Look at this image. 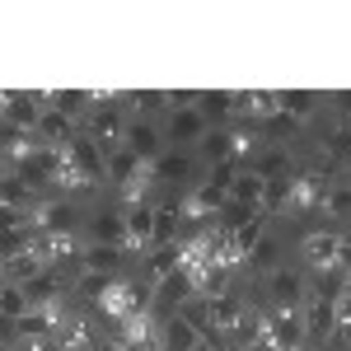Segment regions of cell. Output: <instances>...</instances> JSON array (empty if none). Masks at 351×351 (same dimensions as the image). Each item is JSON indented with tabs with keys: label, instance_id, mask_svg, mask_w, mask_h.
Listing matches in <instances>:
<instances>
[{
	"label": "cell",
	"instance_id": "3",
	"mask_svg": "<svg viewBox=\"0 0 351 351\" xmlns=\"http://www.w3.org/2000/svg\"><path fill=\"white\" fill-rule=\"evenodd\" d=\"M108 178L117 183V188H132V183H155V164H145L132 145H122V150H112V155H108Z\"/></svg>",
	"mask_w": 351,
	"mask_h": 351
},
{
	"label": "cell",
	"instance_id": "13",
	"mask_svg": "<svg viewBox=\"0 0 351 351\" xmlns=\"http://www.w3.org/2000/svg\"><path fill=\"white\" fill-rule=\"evenodd\" d=\"M267 295H271V304H304V300H309V286H304L300 271L276 267L267 276Z\"/></svg>",
	"mask_w": 351,
	"mask_h": 351
},
{
	"label": "cell",
	"instance_id": "2",
	"mask_svg": "<svg viewBox=\"0 0 351 351\" xmlns=\"http://www.w3.org/2000/svg\"><path fill=\"white\" fill-rule=\"evenodd\" d=\"M267 328L281 351L304 347V304H267Z\"/></svg>",
	"mask_w": 351,
	"mask_h": 351
},
{
	"label": "cell",
	"instance_id": "33",
	"mask_svg": "<svg viewBox=\"0 0 351 351\" xmlns=\"http://www.w3.org/2000/svg\"><path fill=\"white\" fill-rule=\"evenodd\" d=\"M281 108L291 112V117H300V122H304L309 112L319 108V99H314L309 89H281Z\"/></svg>",
	"mask_w": 351,
	"mask_h": 351
},
{
	"label": "cell",
	"instance_id": "1",
	"mask_svg": "<svg viewBox=\"0 0 351 351\" xmlns=\"http://www.w3.org/2000/svg\"><path fill=\"white\" fill-rule=\"evenodd\" d=\"M84 136H94V145L112 155V150H122L127 145V127H132V112H127V99L122 104H108V108H89V117L80 122Z\"/></svg>",
	"mask_w": 351,
	"mask_h": 351
},
{
	"label": "cell",
	"instance_id": "42",
	"mask_svg": "<svg viewBox=\"0 0 351 351\" xmlns=\"http://www.w3.org/2000/svg\"><path fill=\"white\" fill-rule=\"evenodd\" d=\"M197 351H211V342H202V347H197Z\"/></svg>",
	"mask_w": 351,
	"mask_h": 351
},
{
	"label": "cell",
	"instance_id": "9",
	"mask_svg": "<svg viewBox=\"0 0 351 351\" xmlns=\"http://www.w3.org/2000/svg\"><path fill=\"white\" fill-rule=\"evenodd\" d=\"M5 122L10 127H24V132H38V122H43V104L24 94V89H5Z\"/></svg>",
	"mask_w": 351,
	"mask_h": 351
},
{
	"label": "cell",
	"instance_id": "10",
	"mask_svg": "<svg viewBox=\"0 0 351 351\" xmlns=\"http://www.w3.org/2000/svg\"><path fill=\"white\" fill-rule=\"evenodd\" d=\"M263 332H267V309H263V304H248L243 319H239V328L230 332L225 347H230V351H253L258 342H263Z\"/></svg>",
	"mask_w": 351,
	"mask_h": 351
},
{
	"label": "cell",
	"instance_id": "36",
	"mask_svg": "<svg viewBox=\"0 0 351 351\" xmlns=\"http://www.w3.org/2000/svg\"><path fill=\"white\" fill-rule=\"evenodd\" d=\"M234 178H239V164H234V160H230V164H211V173H206V183L220 188V192L234 188Z\"/></svg>",
	"mask_w": 351,
	"mask_h": 351
},
{
	"label": "cell",
	"instance_id": "18",
	"mask_svg": "<svg viewBox=\"0 0 351 351\" xmlns=\"http://www.w3.org/2000/svg\"><path fill=\"white\" fill-rule=\"evenodd\" d=\"M253 127H258V136H263L267 145H286V141H295V136H300V127H304V122H300V117H291L286 108H276L271 117L253 122Z\"/></svg>",
	"mask_w": 351,
	"mask_h": 351
},
{
	"label": "cell",
	"instance_id": "38",
	"mask_svg": "<svg viewBox=\"0 0 351 351\" xmlns=\"http://www.w3.org/2000/svg\"><path fill=\"white\" fill-rule=\"evenodd\" d=\"M328 342H332L337 351H351V319H337V324H332V337H328Z\"/></svg>",
	"mask_w": 351,
	"mask_h": 351
},
{
	"label": "cell",
	"instance_id": "12",
	"mask_svg": "<svg viewBox=\"0 0 351 351\" xmlns=\"http://www.w3.org/2000/svg\"><path fill=\"white\" fill-rule=\"evenodd\" d=\"M276 108H281V94H271V89H243V94H234V117L239 122H263Z\"/></svg>",
	"mask_w": 351,
	"mask_h": 351
},
{
	"label": "cell",
	"instance_id": "5",
	"mask_svg": "<svg viewBox=\"0 0 351 351\" xmlns=\"http://www.w3.org/2000/svg\"><path fill=\"white\" fill-rule=\"evenodd\" d=\"M66 155H71V164L80 169V173L89 178V183H94V188L108 178V155L94 145V136H84V132H80L75 141H71V145H66Z\"/></svg>",
	"mask_w": 351,
	"mask_h": 351
},
{
	"label": "cell",
	"instance_id": "27",
	"mask_svg": "<svg viewBox=\"0 0 351 351\" xmlns=\"http://www.w3.org/2000/svg\"><path fill=\"white\" fill-rule=\"evenodd\" d=\"M267 211H258V216L248 220V225H243V230H234V253H239V263L243 267H248V258H253V248H258V243L267 239Z\"/></svg>",
	"mask_w": 351,
	"mask_h": 351
},
{
	"label": "cell",
	"instance_id": "16",
	"mask_svg": "<svg viewBox=\"0 0 351 351\" xmlns=\"http://www.w3.org/2000/svg\"><path fill=\"white\" fill-rule=\"evenodd\" d=\"M56 347L61 351H99V337H94V328L84 314H71L66 324L56 328Z\"/></svg>",
	"mask_w": 351,
	"mask_h": 351
},
{
	"label": "cell",
	"instance_id": "39",
	"mask_svg": "<svg viewBox=\"0 0 351 351\" xmlns=\"http://www.w3.org/2000/svg\"><path fill=\"white\" fill-rule=\"evenodd\" d=\"M332 267L351 271V230H342V239H337V263H332Z\"/></svg>",
	"mask_w": 351,
	"mask_h": 351
},
{
	"label": "cell",
	"instance_id": "6",
	"mask_svg": "<svg viewBox=\"0 0 351 351\" xmlns=\"http://www.w3.org/2000/svg\"><path fill=\"white\" fill-rule=\"evenodd\" d=\"M337 239H342V230H309V234L300 239V258H304V267L328 271L332 263H337Z\"/></svg>",
	"mask_w": 351,
	"mask_h": 351
},
{
	"label": "cell",
	"instance_id": "25",
	"mask_svg": "<svg viewBox=\"0 0 351 351\" xmlns=\"http://www.w3.org/2000/svg\"><path fill=\"white\" fill-rule=\"evenodd\" d=\"M183 263V248L178 243H155V253H150V263H145V281H155L160 286L164 276H173Z\"/></svg>",
	"mask_w": 351,
	"mask_h": 351
},
{
	"label": "cell",
	"instance_id": "23",
	"mask_svg": "<svg viewBox=\"0 0 351 351\" xmlns=\"http://www.w3.org/2000/svg\"><path fill=\"white\" fill-rule=\"evenodd\" d=\"M197 108H202V117H206L211 127H230V117H234V94H225V89H202Z\"/></svg>",
	"mask_w": 351,
	"mask_h": 351
},
{
	"label": "cell",
	"instance_id": "26",
	"mask_svg": "<svg viewBox=\"0 0 351 351\" xmlns=\"http://www.w3.org/2000/svg\"><path fill=\"white\" fill-rule=\"evenodd\" d=\"M61 286H66V281H61V276L47 267V271H38L33 281H24V295H28V304H33V309H43V304L61 300Z\"/></svg>",
	"mask_w": 351,
	"mask_h": 351
},
{
	"label": "cell",
	"instance_id": "11",
	"mask_svg": "<svg viewBox=\"0 0 351 351\" xmlns=\"http://www.w3.org/2000/svg\"><path fill=\"white\" fill-rule=\"evenodd\" d=\"M38 145H43V141H38V132H24V127H10V122H5V127H0V150H5V173H10V169H19V164H24L28 155L38 150Z\"/></svg>",
	"mask_w": 351,
	"mask_h": 351
},
{
	"label": "cell",
	"instance_id": "7",
	"mask_svg": "<svg viewBox=\"0 0 351 351\" xmlns=\"http://www.w3.org/2000/svg\"><path fill=\"white\" fill-rule=\"evenodd\" d=\"M332 324H337V304L332 300H304V347L314 342H328L332 337Z\"/></svg>",
	"mask_w": 351,
	"mask_h": 351
},
{
	"label": "cell",
	"instance_id": "32",
	"mask_svg": "<svg viewBox=\"0 0 351 351\" xmlns=\"http://www.w3.org/2000/svg\"><path fill=\"white\" fill-rule=\"evenodd\" d=\"M0 197H5V206H33V188H28L24 178H19V173H5V178H0Z\"/></svg>",
	"mask_w": 351,
	"mask_h": 351
},
{
	"label": "cell",
	"instance_id": "41",
	"mask_svg": "<svg viewBox=\"0 0 351 351\" xmlns=\"http://www.w3.org/2000/svg\"><path fill=\"white\" fill-rule=\"evenodd\" d=\"M99 351H132V347H127L122 337H112V342H104V347H99Z\"/></svg>",
	"mask_w": 351,
	"mask_h": 351
},
{
	"label": "cell",
	"instance_id": "31",
	"mask_svg": "<svg viewBox=\"0 0 351 351\" xmlns=\"http://www.w3.org/2000/svg\"><path fill=\"white\" fill-rule=\"evenodd\" d=\"M56 112H66L71 122H80V117H89V94L84 89H56Z\"/></svg>",
	"mask_w": 351,
	"mask_h": 351
},
{
	"label": "cell",
	"instance_id": "19",
	"mask_svg": "<svg viewBox=\"0 0 351 351\" xmlns=\"http://www.w3.org/2000/svg\"><path fill=\"white\" fill-rule=\"evenodd\" d=\"M160 347L164 351H197V347H202V332H197L188 319L169 314V324L160 328Z\"/></svg>",
	"mask_w": 351,
	"mask_h": 351
},
{
	"label": "cell",
	"instance_id": "22",
	"mask_svg": "<svg viewBox=\"0 0 351 351\" xmlns=\"http://www.w3.org/2000/svg\"><path fill=\"white\" fill-rule=\"evenodd\" d=\"M89 239L122 248V243L132 239V234H127V216H122V211H104V216H94V225H89Z\"/></svg>",
	"mask_w": 351,
	"mask_h": 351
},
{
	"label": "cell",
	"instance_id": "20",
	"mask_svg": "<svg viewBox=\"0 0 351 351\" xmlns=\"http://www.w3.org/2000/svg\"><path fill=\"white\" fill-rule=\"evenodd\" d=\"M127 145H132L145 164H155V160H160V127L145 122V117H132V127H127Z\"/></svg>",
	"mask_w": 351,
	"mask_h": 351
},
{
	"label": "cell",
	"instance_id": "15",
	"mask_svg": "<svg viewBox=\"0 0 351 351\" xmlns=\"http://www.w3.org/2000/svg\"><path fill=\"white\" fill-rule=\"evenodd\" d=\"M75 127H80V122H71L66 112L43 108V122H38V141H43V145H56V150H66V145H71V141L80 136Z\"/></svg>",
	"mask_w": 351,
	"mask_h": 351
},
{
	"label": "cell",
	"instance_id": "21",
	"mask_svg": "<svg viewBox=\"0 0 351 351\" xmlns=\"http://www.w3.org/2000/svg\"><path fill=\"white\" fill-rule=\"evenodd\" d=\"M197 160L202 164H230L234 160V141H230V127H211V132L197 141Z\"/></svg>",
	"mask_w": 351,
	"mask_h": 351
},
{
	"label": "cell",
	"instance_id": "34",
	"mask_svg": "<svg viewBox=\"0 0 351 351\" xmlns=\"http://www.w3.org/2000/svg\"><path fill=\"white\" fill-rule=\"evenodd\" d=\"M319 211H324L328 220H347V216H351V188H328Z\"/></svg>",
	"mask_w": 351,
	"mask_h": 351
},
{
	"label": "cell",
	"instance_id": "4",
	"mask_svg": "<svg viewBox=\"0 0 351 351\" xmlns=\"http://www.w3.org/2000/svg\"><path fill=\"white\" fill-rule=\"evenodd\" d=\"M206 132H211V122L202 117V108H173V112H169V127H164V136H169V145H173V150L197 145Z\"/></svg>",
	"mask_w": 351,
	"mask_h": 351
},
{
	"label": "cell",
	"instance_id": "40",
	"mask_svg": "<svg viewBox=\"0 0 351 351\" xmlns=\"http://www.w3.org/2000/svg\"><path fill=\"white\" fill-rule=\"evenodd\" d=\"M332 108L342 112V122L351 117V89H342V94H332Z\"/></svg>",
	"mask_w": 351,
	"mask_h": 351
},
{
	"label": "cell",
	"instance_id": "29",
	"mask_svg": "<svg viewBox=\"0 0 351 351\" xmlns=\"http://www.w3.org/2000/svg\"><path fill=\"white\" fill-rule=\"evenodd\" d=\"M127 112H136V117H155V112H169V94L164 89H132L127 94Z\"/></svg>",
	"mask_w": 351,
	"mask_h": 351
},
{
	"label": "cell",
	"instance_id": "8",
	"mask_svg": "<svg viewBox=\"0 0 351 351\" xmlns=\"http://www.w3.org/2000/svg\"><path fill=\"white\" fill-rule=\"evenodd\" d=\"M197 173H202V160L192 150H169L155 160V183H188Z\"/></svg>",
	"mask_w": 351,
	"mask_h": 351
},
{
	"label": "cell",
	"instance_id": "35",
	"mask_svg": "<svg viewBox=\"0 0 351 351\" xmlns=\"http://www.w3.org/2000/svg\"><path fill=\"white\" fill-rule=\"evenodd\" d=\"M248 267H253V271H267V276L276 271V239H271V234H267L263 243H258V248H253V258H248Z\"/></svg>",
	"mask_w": 351,
	"mask_h": 351
},
{
	"label": "cell",
	"instance_id": "28",
	"mask_svg": "<svg viewBox=\"0 0 351 351\" xmlns=\"http://www.w3.org/2000/svg\"><path fill=\"white\" fill-rule=\"evenodd\" d=\"M347 295V271L342 267H328V271H314V286H309V300H337Z\"/></svg>",
	"mask_w": 351,
	"mask_h": 351
},
{
	"label": "cell",
	"instance_id": "37",
	"mask_svg": "<svg viewBox=\"0 0 351 351\" xmlns=\"http://www.w3.org/2000/svg\"><path fill=\"white\" fill-rule=\"evenodd\" d=\"M108 286H112V276H99V271L80 276V295H84V300H94V304L104 300V291H108Z\"/></svg>",
	"mask_w": 351,
	"mask_h": 351
},
{
	"label": "cell",
	"instance_id": "45",
	"mask_svg": "<svg viewBox=\"0 0 351 351\" xmlns=\"http://www.w3.org/2000/svg\"><path fill=\"white\" fill-rule=\"evenodd\" d=\"M300 351H309V347H300Z\"/></svg>",
	"mask_w": 351,
	"mask_h": 351
},
{
	"label": "cell",
	"instance_id": "30",
	"mask_svg": "<svg viewBox=\"0 0 351 351\" xmlns=\"http://www.w3.org/2000/svg\"><path fill=\"white\" fill-rule=\"evenodd\" d=\"M263 197H267V183L253 173V169H243L239 178H234V188H230V202H243V206H258L263 211Z\"/></svg>",
	"mask_w": 351,
	"mask_h": 351
},
{
	"label": "cell",
	"instance_id": "44",
	"mask_svg": "<svg viewBox=\"0 0 351 351\" xmlns=\"http://www.w3.org/2000/svg\"><path fill=\"white\" fill-rule=\"evenodd\" d=\"M211 351H230V347H211Z\"/></svg>",
	"mask_w": 351,
	"mask_h": 351
},
{
	"label": "cell",
	"instance_id": "14",
	"mask_svg": "<svg viewBox=\"0 0 351 351\" xmlns=\"http://www.w3.org/2000/svg\"><path fill=\"white\" fill-rule=\"evenodd\" d=\"M243 295H239V286L234 291H225L220 300H211V324H216V332H220V342H230V332L239 328V319H243Z\"/></svg>",
	"mask_w": 351,
	"mask_h": 351
},
{
	"label": "cell",
	"instance_id": "17",
	"mask_svg": "<svg viewBox=\"0 0 351 351\" xmlns=\"http://www.w3.org/2000/svg\"><path fill=\"white\" fill-rule=\"evenodd\" d=\"M253 173H258L263 183H271V178H291V173H295V160H291L286 145H263L258 160H253Z\"/></svg>",
	"mask_w": 351,
	"mask_h": 351
},
{
	"label": "cell",
	"instance_id": "43",
	"mask_svg": "<svg viewBox=\"0 0 351 351\" xmlns=\"http://www.w3.org/2000/svg\"><path fill=\"white\" fill-rule=\"evenodd\" d=\"M342 127H347V132H351V117H347V122H342Z\"/></svg>",
	"mask_w": 351,
	"mask_h": 351
},
{
	"label": "cell",
	"instance_id": "24",
	"mask_svg": "<svg viewBox=\"0 0 351 351\" xmlns=\"http://www.w3.org/2000/svg\"><path fill=\"white\" fill-rule=\"evenodd\" d=\"M122 267H127V253H122V248H112V243H89V253H84V271L117 276Z\"/></svg>",
	"mask_w": 351,
	"mask_h": 351
}]
</instances>
